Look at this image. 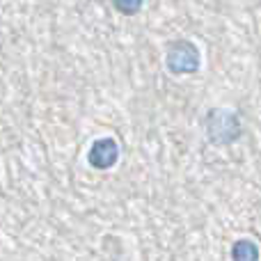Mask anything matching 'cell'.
I'll return each mask as SVG.
<instances>
[{
  "label": "cell",
  "mask_w": 261,
  "mask_h": 261,
  "mask_svg": "<svg viewBox=\"0 0 261 261\" xmlns=\"http://www.w3.org/2000/svg\"><path fill=\"white\" fill-rule=\"evenodd\" d=\"M204 128L213 144H231L243 135V124L234 110L211 108L204 117Z\"/></svg>",
  "instance_id": "6da1fadb"
},
{
  "label": "cell",
  "mask_w": 261,
  "mask_h": 261,
  "mask_svg": "<svg viewBox=\"0 0 261 261\" xmlns=\"http://www.w3.org/2000/svg\"><path fill=\"white\" fill-rule=\"evenodd\" d=\"M119 161V144L113 138H99L92 142L87 151V163L94 170H110Z\"/></svg>",
  "instance_id": "3957f363"
},
{
  "label": "cell",
  "mask_w": 261,
  "mask_h": 261,
  "mask_svg": "<svg viewBox=\"0 0 261 261\" xmlns=\"http://www.w3.org/2000/svg\"><path fill=\"white\" fill-rule=\"evenodd\" d=\"M199 64H202V55H199V48L193 41L176 39L167 46L165 67L170 73H174V76H190V73L199 71Z\"/></svg>",
  "instance_id": "7a4b0ae2"
},
{
  "label": "cell",
  "mask_w": 261,
  "mask_h": 261,
  "mask_svg": "<svg viewBox=\"0 0 261 261\" xmlns=\"http://www.w3.org/2000/svg\"><path fill=\"white\" fill-rule=\"evenodd\" d=\"M92 3H101V0H92Z\"/></svg>",
  "instance_id": "8992f818"
},
{
  "label": "cell",
  "mask_w": 261,
  "mask_h": 261,
  "mask_svg": "<svg viewBox=\"0 0 261 261\" xmlns=\"http://www.w3.org/2000/svg\"><path fill=\"white\" fill-rule=\"evenodd\" d=\"M231 261H259V245L250 239H239L231 245Z\"/></svg>",
  "instance_id": "277c9868"
},
{
  "label": "cell",
  "mask_w": 261,
  "mask_h": 261,
  "mask_svg": "<svg viewBox=\"0 0 261 261\" xmlns=\"http://www.w3.org/2000/svg\"><path fill=\"white\" fill-rule=\"evenodd\" d=\"M144 0H113V7L117 9L119 14H124V16H133V14H138L140 9H142Z\"/></svg>",
  "instance_id": "5b68a950"
}]
</instances>
